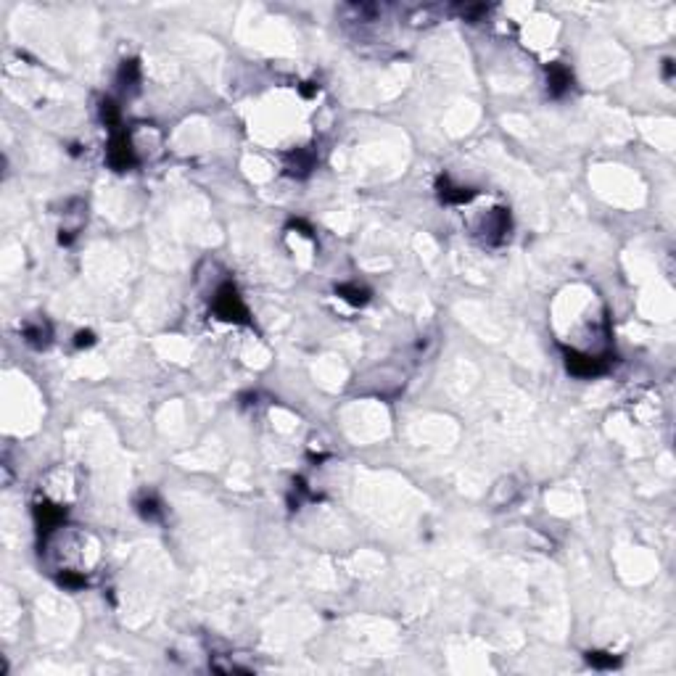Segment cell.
Wrapping results in <instances>:
<instances>
[{"mask_svg": "<svg viewBox=\"0 0 676 676\" xmlns=\"http://www.w3.org/2000/svg\"><path fill=\"white\" fill-rule=\"evenodd\" d=\"M438 196H441V201H447V204H468L470 198L476 196L470 188H462V185H452L447 177L438 183Z\"/></svg>", "mask_w": 676, "mask_h": 676, "instance_id": "cell-9", "label": "cell"}, {"mask_svg": "<svg viewBox=\"0 0 676 676\" xmlns=\"http://www.w3.org/2000/svg\"><path fill=\"white\" fill-rule=\"evenodd\" d=\"M59 582H61L63 586H69V589H80V586H85V576H77L74 571H63V576Z\"/></svg>", "mask_w": 676, "mask_h": 676, "instance_id": "cell-15", "label": "cell"}, {"mask_svg": "<svg viewBox=\"0 0 676 676\" xmlns=\"http://www.w3.org/2000/svg\"><path fill=\"white\" fill-rule=\"evenodd\" d=\"M586 660H589L594 668H615L618 666V660H615L613 656H608V653H589Z\"/></svg>", "mask_w": 676, "mask_h": 676, "instance_id": "cell-14", "label": "cell"}, {"mask_svg": "<svg viewBox=\"0 0 676 676\" xmlns=\"http://www.w3.org/2000/svg\"><path fill=\"white\" fill-rule=\"evenodd\" d=\"M137 82H140V69H137V61H125L122 66H119V85L122 87H137Z\"/></svg>", "mask_w": 676, "mask_h": 676, "instance_id": "cell-11", "label": "cell"}, {"mask_svg": "<svg viewBox=\"0 0 676 676\" xmlns=\"http://www.w3.org/2000/svg\"><path fill=\"white\" fill-rule=\"evenodd\" d=\"M520 494V486L515 484L512 479H502L497 486H494V494H491V502L494 505H512V502L518 500Z\"/></svg>", "mask_w": 676, "mask_h": 676, "instance_id": "cell-10", "label": "cell"}, {"mask_svg": "<svg viewBox=\"0 0 676 676\" xmlns=\"http://www.w3.org/2000/svg\"><path fill=\"white\" fill-rule=\"evenodd\" d=\"M481 233H484V238L489 240V243L505 240V235L510 233L508 209H491L489 214H486V219H484V225H481Z\"/></svg>", "mask_w": 676, "mask_h": 676, "instance_id": "cell-4", "label": "cell"}, {"mask_svg": "<svg viewBox=\"0 0 676 676\" xmlns=\"http://www.w3.org/2000/svg\"><path fill=\"white\" fill-rule=\"evenodd\" d=\"M35 515H37V526H40L42 534H51L59 523L63 520V510L59 508V505H37L35 508Z\"/></svg>", "mask_w": 676, "mask_h": 676, "instance_id": "cell-7", "label": "cell"}, {"mask_svg": "<svg viewBox=\"0 0 676 676\" xmlns=\"http://www.w3.org/2000/svg\"><path fill=\"white\" fill-rule=\"evenodd\" d=\"M338 293H341V296L349 304H354V307H362V304H367V291H364V288H359V285H341V288H338Z\"/></svg>", "mask_w": 676, "mask_h": 676, "instance_id": "cell-12", "label": "cell"}, {"mask_svg": "<svg viewBox=\"0 0 676 676\" xmlns=\"http://www.w3.org/2000/svg\"><path fill=\"white\" fill-rule=\"evenodd\" d=\"M137 510H140V515L143 518H156L159 515V502H156V497L154 494H148V497H143V500L137 502Z\"/></svg>", "mask_w": 676, "mask_h": 676, "instance_id": "cell-13", "label": "cell"}, {"mask_svg": "<svg viewBox=\"0 0 676 676\" xmlns=\"http://www.w3.org/2000/svg\"><path fill=\"white\" fill-rule=\"evenodd\" d=\"M565 367L568 373H573L576 378H594L608 370V362L603 357H594V354H582V352H565Z\"/></svg>", "mask_w": 676, "mask_h": 676, "instance_id": "cell-3", "label": "cell"}, {"mask_svg": "<svg viewBox=\"0 0 676 676\" xmlns=\"http://www.w3.org/2000/svg\"><path fill=\"white\" fill-rule=\"evenodd\" d=\"M571 82H573L571 72H568L565 66H560V63H555V66L547 69V90H550V95H563L571 87Z\"/></svg>", "mask_w": 676, "mask_h": 676, "instance_id": "cell-8", "label": "cell"}, {"mask_svg": "<svg viewBox=\"0 0 676 676\" xmlns=\"http://www.w3.org/2000/svg\"><path fill=\"white\" fill-rule=\"evenodd\" d=\"M106 156H109V164L114 169H119V172H125V169H130L135 164V148H133L130 135H127L125 130H114Z\"/></svg>", "mask_w": 676, "mask_h": 676, "instance_id": "cell-2", "label": "cell"}, {"mask_svg": "<svg viewBox=\"0 0 676 676\" xmlns=\"http://www.w3.org/2000/svg\"><path fill=\"white\" fill-rule=\"evenodd\" d=\"M214 312L230 323H249V309L240 299V293L235 291V285H230V283L219 285L214 291Z\"/></svg>", "mask_w": 676, "mask_h": 676, "instance_id": "cell-1", "label": "cell"}, {"mask_svg": "<svg viewBox=\"0 0 676 676\" xmlns=\"http://www.w3.org/2000/svg\"><path fill=\"white\" fill-rule=\"evenodd\" d=\"M314 154L309 151V148H299V151H293L291 156L285 159V169H288V175L293 177H304L309 175L314 169Z\"/></svg>", "mask_w": 676, "mask_h": 676, "instance_id": "cell-5", "label": "cell"}, {"mask_svg": "<svg viewBox=\"0 0 676 676\" xmlns=\"http://www.w3.org/2000/svg\"><path fill=\"white\" fill-rule=\"evenodd\" d=\"M93 341H95V338H93V333H90V331H80V333H77V346H90Z\"/></svg>", "mask_w": 676, "mask_h": 676, "instance_id": "cell-16", "label": "cell"}, {"mask_svg": "<svg viewBox=\"0 0 676 676\" xmlns=\"http://www.w3.org/2000/svg\"><path fill=\"white\" fill-rule=\"evenodd\" d=\"M24 338H27V343L30 346H35V349H42V346H48V341H51V325L45 323V320H30V323H24Z\"/></svg>", "mask_w": 676, "mask_h": 676, "instance_id": "cell-6", "label": "cell"}]
</instances>
